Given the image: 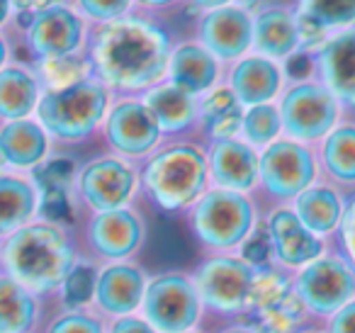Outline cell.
Segmentation results:
<instances>
[{
	"mask_svg": "<svg viewBox=\"0 0 355 333\" xmlns=\"http://www.w3.org/2000/svg\"><path fill=\"white\" fill-rule=\"evenodd\" d=\"M232 0H190V6L193 8H198V10H214V8H224V6H229Z\"/></svg>",
	"mask_w": 355,
	"mask_h": 333,
	"instance_id": "cell-44",
	"label": "cell"
},
{
	"mask_svg": "<svg viewBox=\"0 0 355 333\" xmlns=\"http://www.w3.org/2000/svg\"><path fill=\"white\" fill-rule=\"evenodd\" d=\"M8 8H10V0H0V22L6 20V15H8Z\"/></svg>",
	"mask_w": 355,
	"mask_h": 333,
	"instance_id": "cell-47",
	"label": "cell"
},
{
	"mask_svg": "<svg viewBox=\"0 0 355 333\" xmlns=\"http://www.w3.org/2000/svg\"><path fill=\"white\" fill-rule=\"evenodd\" d=\"M253 49L272 61H282L300 49L297 12L282 6L263 8L253 17Z\"/></svg>",
	"mask_w": 355,
	"mask_h": 333,
	"instance_id": "cell-23",
	"label": "cell"
},
{
	"mask_svg": "<svg viewBox=\"0 0 355 333\" xmlns=\"http://www.w3.org/2000/svg\"><path fill=\"white\" fill-rule=\"evenodd\" d=\"M200 44L219 61H236L253 46V15L241 6H224L200 17Z\"/></svg>",
	"mask_w": 355,
	"mask_h": 333,
	"instance_id": "cell-15",
	"label": "cell"
},
{
	"mask_svg": "<svg viewBox=\"0 0 355 333\" xmlns=\"http://www.w3.org/2000/svg\"><path fill=\"white\" fill-rule=\"evenodd\" d=\"M37 105V80L27 71L8 69L0 74V114L22 119Z\"/></svg>",
	"mask_w": 355,
	"mask_h": 333,
	"instance_id": "cell-30",
	"label": "cell"
},
{
	"mask_svg": "<svg viewBox=\"0 0 355 333\" xmlns=\"http://www.w3.org/2000/svg\"><path fill=\"white\" fill-rule=\"evenodd\" d=\"M227 85L243 108L272 103L285 88V74L277 61L266 59L261 54L241 56L229 69Z\"/></svg>",
	"mask_w": 355,
	"mask_h": 333,
	"instance_id": "cell-21",
	"label": "cell"
},
{
	"mask_svg": "<svg viewBox=\"0 0 355 333\" xmlns=\"http://www.w3.org/2000/svg\"><path fill=\"white\" fill-rule=\"evenodd\" d=\"M146 282V273L137 263H129V260L110 263L107 268L100 270L98 282H95L93 299L100 314H107L112 318L137 314L141 307Z\"/></svg>",
	"mask_w": 355,
	"mask_h": 333,
	"instance_id": "cell-20",
	"label": "cell"
},
{
	"mask_svg": "<svg viewBox=\"0 0 355 333\" xmlns=\"http://www.w3.org/2000/svg\"><path fill=\"white\" fill-rule=\"evenodd\" d=\"M161 127L139 98H124L105 114V139L127 161L146 158L161 146Z\"/></svg>",
	"mask_w": 355,
	"mask_h": 333,
	"instance_id": "cell-12",
	"label": "cell"
},
{
	"mask_svg": "<svg viewBox=\"0 0 355 333\" xmlns=\"http://www.w3.org/2000/svg\"><path fill=\"white\" fill-rule=\"evenodd\" d=\"M54 0H12V6H17L20 10H44V8H49Z\"/></svg>",
	"mask_w": 355,
	"mask_h": 333,
	"instance_id": "cell-43",
	"label": "cell"
},
{
	"mask_svg": "<svg viewBox=\"0 0 355 333\" xmlns=\"http://www.w3.org/2000/svg\"><path fill=\"white\" fill-rule=\"evenodd\" d=\"M292 210H295V214L300 216V221L311 234L326 239V236L336 234V229H338L345 202L336 185H331V182H314V185L302 190L292 200Z\"/></svg>",
	"mask_w": 355,
	"mask_h": 333,
	"instance_id": "cell-24",
	"label": "cell"
},
{
	"mask_svg": "<svg viewBox=\"0 0 355 333\" xmlns=\"http://www.w3.org/2000/svg\"><path fill=\"white\" fill-rule=\"evenodd\" d=\"M266 234L268 244H270L272 265L292 270V273L326 253V241L311 234L295 214V210L287 205L275 207L268 214Z\"/></svg>",
	"mask_w": 355,
	"mask_h": 333,
	"instance_id": "cell-14",
	"label": "cell"
},
{
	"mask_svg": "<svg viewBox=\"0 0 355 333\" xmlns=\"http://www.w3.org/2000/svg\"><path fill=\"white\" fill-rule=\"evenodd\" d=\"M300 15L314 20L326 32L355 25V0H300Z\"/></svg>",
	"mask_w": 355,
	"mask_h": 333,
	"instance_id": "cell-33",
	"label": "cell"
},
{
	"mask_svg": "<svg viewBox=\"0 0 355 333\" xmlns=\"http://www.w3.org/2000/svg\"><path fill=\"white\" fill-rule=\"evenodd\" d=\"M146 224L132 207L98 212L88 224V241L93 250L105 260H127L141 248Z\"/></svg>",
	"mask_w": 355,
	"mask_h": 333,
	"instance_id": "cell-17",
	"label": "cell"
},
{
	"mask_svg": "<svg viewBox=\"0 0 355 333\" xmlns=\"http://www.w3.org/2000/svg\"><path fill=\"white\" fill-rule=\"evenodd\" d=\"M134 3H139L144 8H166L171 3H175V0H134Z\"/></svg>",
	"mask_w": 355,
	"mask_h": 333,
	"instance_id": "cell-45",
	"label": "cell"
},
{
	"mask_svg": "<svg viewBox=\"0 0 355 333\" xmlns=\"http://www.w3.org/2000/svg\"><path fill=\"white\" fill-rule=\"evenodd\" d=\"M98 270L93 265H73L64 280V302L69 307H83L95 297Z\"/></svg>",
	"mask_w": 355,
	"mask_h": 333,
	"instance_id": "cell-35",
	"label": "cell"
},
{
	"mask_svg": "<svg viewBox=\"0 0 355 333\" xmlns=\"http://www.w3.org/2000/svg\"><path fill=\"white\" fill-rule=\"evenodd\" d=\"M319 83L338 100L340 110L355 112V27H345L326 37L316 49Z\"/></svg>",
	"mask_w": 355,
	"mask_h": 333,
	"instance_id": "cell-18",
	"label": "cell"
},
{
	"mask_svg": "<svg viewBox=\"0 0 355 333\" xmlns=\"http://www.w3.org/2000/svg\"><path fill=\"white\" fill-rule=\"evenodd\" d=\"M171 37L141 15L100 22L90 40V69L110 90L124 95L146 93L166 80Z\"/></svg>",
	"mask_w": 355,
	"mask_h": 333,
	"instance_id": "cell-1",
	"label": "cell"
},
{
	"mask_svg": "<svg viewBox=\"0 0 355 333\" xmlns=\"http://www.w3.org/2000/svg\"><path fill=\"white\" fill-rule=\"evenodd\" d=\"M3 61H6V46H3V42H0V66H3Z\"/></svg>",
	"mask_w": 355,
	"mask_h": 333,
	"instance_id": "cell-48",
	"label": "cell"
},
{
	"mask_svg": "<svg viewBox=\"0 0 355 333\" xmlns=\"http://www.w3.org/2000/svg\"><path fill=\"white\" fill-rule=\"evenodd\" d=\"M239 137L256 148H263V146H268V144L275 142V139H280L282 122H280V110H277V105L263 103V105L246 108Z\"/></svg>",
	"mask_w": 355,
	"mask_h": 333,
	"instance_id": "cell-32",
	"label": "cell"
},
{
	"mask_svg": "<svg viewBox=\"0 0 355 333\" xmlns=\"http://www.w3.org/2000/svg\"><path fill=\"white\" fill-rule=\"evenodd\" d=\"M243 108L236 95L229 90V85H214L198 100V124L212 139H229L239 137L241 132Z\"/></svg>",
	"mask_w": 355,
	"mask_h": 333,
	"instance_id": "cell-27",
	"label": "cell"
},
{
	"mask_svg": "<svg viewBox=\"0 0 355 333\" xmlns=\"http://www.w3.org/2000/svg\"><path fill=\"white\" fill-rule=\"evenodd\" d=\"M258 148L246 144L241 137L214 139L207 148L209 187L248 195L258 187Z\"/></svg>",
	"mask_w": 355,
	"mask_h": 333,
	"instance_id": "cell-16",
	"label": "cell"
},
{
	"mask_svg": "<svg viewBox=\"0 0 355 333\" xmlns=\"http://www.w3.org/2000/svg\"><path fill=\"white\" fill-rule=\"evenodd\" d=\"M107 110L110 88L90 76L66 88L49 90L37 105L42 127L64 142H80L90 137Z\"/></svg>",
	"mask_w": 355,
	"mask_h": 333,
	"instance_id": "cell-6",
	"label": "cell"
},
{
	"mask_svg": "<svg viewBox=\"0 0 355 333\" xmlns=\"http://www.w3.org/2000/svg\"><path fill=\"white\" fill-rule=\"evenodd\" d=\"M71 173H73L71 161H66V158H56V161L46 163V166L42 168L40 180H42V185H44V190H54V187L64 190V185L71 180Z\"/></svg>",
	"mask_w": 355,
	"mask_h": 333,
	"instance_id": "cell-39",
	"label": "cell"
},
{
	"mask_svg": "<svg viewBox=\"0 0 355 333\" xmlns=\"http://www.w3.org/2000/svg\"><path fill=\"white\" fill-rule=\"evenodd\" d=\"M292 282L311 318H329L355 299V268L338 253L319 255L292 273Z\"/></svg>",
	"mask_w": 355,
	"mask_h": 333,
	"instance_id": "cell-9",
	"label": "cell"
},
{
	"mask_svg": "<svg viewBox=\"0 0 355 333\" xmlns=\"http://www.w3.org/2000/svg\"><path fill=\"white\" fill-rule=\"evenodd\" d=\"M256 205L246 192L209 187L188 210V224L200 246L214 253L241 248L256 229Z\"/></svg>",
	"mask_w": 355,
	"mask_h": 333,
	"instance_id": "cell-5",
	"label": "cell"
},
{
	"mask_svg": "<svg viewBox=\"0 0 355 333\" xmlns=\"http://www.w3.org/2000/svg\"><path fill=\"white\" fill-rule=\"evenodd\" d=\"M37 205L35 187L20 178H0V234L22 226Z\"/></svg>",
	"mask_w": 355,
	"mask_h": 333,
	"instance_id": "cell-31",
	"label": "cell"
},
{
	"mask_svg": "<svg viewBox=\"0 0 355 333\" xmlns=\"http://www.w3.org/2000/svg\"><path fill=\"white\" fill-rule=\"evenodd\" d=\"M139 187V168L122 156L90 161L78 176V192L90 210L110 212L127 207Z\"/></svg>",
	"mask_w": 355,
	"mask_h": 333,
	"instance_id": "cell-13",
	"label": "cell"
},
{
	"mask_svg": "<svg viewBox=\"0 0 355 333\" xmlns=\"http://www.w3.org/2000/svg\"><path fill=\"white\" fill-rule=\"evenodd\" d=\"M6 265L12 280L27 289L49 292L64 284L76 265L69 236L54 224H35L15 231L6 246Z\"/></svg>",
	"mask_w": 355,
	"mask_h": 333,
	"instance_id": "cell-3",
	"label": "cell"
},
{
	"mask_svg": "<svg viewBox=\"0 0 355 333\" xmlns=\"http://www.w3.org/2000/svg\"><path fill=\"white\" fill-rule=\"evenodd\" d=\"M107 333H158L151 323L144 316H137V314H127V316H117L112 323H110Z\"/></svg>",
	"mask_w": 355,
	"mask_h": 333,
	"instance_id": "cell-42",
	"label": "cell"
},
{
	"mask_svg": "<svg viewBox=\"0 0 355 333\" xmlns=\"http://www.w3.org/2000/svg\"><path fill=\"white\" fill-rule=\"evenodd\" d=\"M144 105L151 110L153 119L158 122L163 134L188 132L193 124H198V100L195 95L185 93L171 80H161L158 85L144 93Z\"/></svg>",
	"mask_w": 355,
	"mask_h": 333,
	"instance_id": "cell-25",
	"label": "cell"
},
{
	"mask_svg": "<svg viewBox=\"0 0 355 333\" xmlns=\"http://www.w3.org/2000/svg\"><path fill=\"white\" fill-rule=\"evenodd\" d=\"M90 61L80 59L76 54L69 56H54V59H44V66H42V74H44V80L51 85V90L56 88H66V85H73L78 80L88 78L90 71Z\"/></svg>",
	"mask_w": 355,
	"mask_h": 333,
	"instance_id": "cell-34",
	"label": "cell"
},
{
	"mask_svg": "<svg viewBox=\"0 0 355 333\" xmlns=\"http://www.w3.org/2000/svg\"><path fill=\"white\" fill-rule=\"evenodd\" d=\"M139 185L163 212L190 210L209 190L207 151L198 144L178 142L146 156Z\"/></svg>",
	"mask_w": 355,
	"mask_h": 333,
	"instance_id": "cell-2",
	"label": "cell"
},
{
	"mask_svg": "<svg viewBox=\"0 0 355 333\" xmlns=\"http://www.w3.org/2000/svg\"><path fill=\"white\" fill-rule=\"evenodd\" d=\"M42 214L51 221H64L69 219V200H66L64 190L54 187V190L44 192V202H42Z\"/></svg>",
	"mask_w": 355,
	"mask_h": 333,
	"instance_id": "cell-40",
	"label": "cell"
},
{
	"mask_svg": "<svg viewBox=\"0 0 355 333\" xmlns=\"http://www.w3.org/2000/svg\"><path fill=\"white\" fill-rule=\"evenodd\" d=\"M183 333H202V331H195V328H193V331H183Z\"/></svg>",
	"mask_w": 355,
	"mask_h": 333,
	"instance_id": "cell-50",
	"label": "cell"
},
{
	"mask_svg": "<svg viewBox=\"0 0 355 333\" xmlns=\"http://www.w3.org/2000/svg\"><path fill=\"white\" fill-rule=\"evenodd\" d=\"M85 25L73 10L64 6H49L32 17L27 40L35 54L44 59L76 54L83 44Z\"/></svg>",
	"mask_w": 355,
	"mask_h": 333,
	"instance_id": "cell-19",
	"label": "cell"
},
{
	"mask_svg": "<svg viewBox=\"0 0 355 333\" xmlns=\"http://www.w3.org/2000/svg\"><path fill=\"white\" fill-rule=\"evenodd\" d=\"M306 314L292 282V270L277 265L256 268L253 287L236 323L251 333H300L306 328Z\"/></svg>",
	"mask_w": 355,
	"mask_h": 333,
	"instance_id": "cell-4",
	"label": "cell"
},
{
	"mask_svg": "<svg viewBox=\"0 0 355 333\" xmlns=\"http://www.w3.org/2000/svg\"><path fill=\"white\" fill-rule=\"evenodd\" d=\"M0 153L12 166H35L46 153V134L40 124L17 119L0 132Z\"/></svg>",
	"mask_w": 355,
	"mask_h": 333,
	"instance_id": "cell-28",
	"label": "cell"
},
{
	"mask_svg": "<svg viewBox=\"0 0 355 333\" xmlns=\"http://www.w3.org/2000/svg\"><path fill=\"white\" fill-rule=\"evenodd\" d=\"M35 299L17 280L0 278V333H25L35 321Z\"/></svg>",
	"mask_w": 355,
	"mask_h": 333,
	"instance_id": "cell-29",
	"label": "cell"
},
{
	"mask_svg": "<svg viewBox=\"0 0 355 333\" xmlns=\"http://www.w3.org/2000/svg\"><path fill=\"white\" fill-rule=\"evenodd\" d=\"M336 231H338V253L355 268V197L345 202L343 216Z\"/></svg>",
	"mask_w": 355,
	"mask_h": 333,
	"instance_id": "cell-38",
	"label": "cell"
},
{
	"mask_svg": "<svg viewBox=\"0 0 355 333\" xmlns=\"http://www.w3.org/2000/svg\"><path fill=\"white\" fill-rule=\"evenodd\" d=\"M49 333H105V326L98 316L85 311H71L51 323Z\"/></svg>",
	"mask_w": 355,
	"mask_h": 333,
	"instance_id": "cell-37",
	"label": "cell"
},
{
	"mask_svg": "<svg viewBox=\"0 0 355 333\" xmlns=\"http://www.w3.org/2000/svg\"><path fill=\"white\" fill-rule=\"evenodd\" d=\"M319 146V173L331 185H355V122L336 124Z\"/></svg>",
	"mask_w": 355,
	"mask_h": 333,
	"instance_id": "cell-26",
	"label": "cell"
},
{
	"mask_svg": "<svg viewBox=\"0 0 355 333\" xmlns=\"http://www.w3.org/2000/svg\"><path fill=\"white\" fill-rule=\"evenodd\" d=\"M282 134L302 144H319L340 119V105L319 80H297L280 93Z\"/></svg>",
	"mask_w": 355,
	"mask_h": 333,
	"instance_id": "cell-8",
	"label": "cell"
},
{
	"mask_svg": "<svg viewBox=\"0 0 355 333\" xmlns=\"http://www.w3.org/2000/svg\"><path fill=\"white\" fill-rule=\"evenodd\" d=\"M217 333H251V331H248V328H243V326H239V323H232V326L222 328V331H217Z\"/></svg>",
	"mask_w": 355,
	"mask_h": 333,
	"instance_id": "cell-46",
	"label": "cell"
},
{
	"mask_svg": "<svg viewBox=\"0 0 355 333\" xmlns=\"http://www.w3.org/2000/svg\"><path fill=\"white\" fill-rule=\"evenodd\" d=\"M139 311L158 333L193 331L202 321L198 289L183 273H163L148 280Z\"/></svg>",
	"mask_w": 355,
	"mask_h": 333,
	"instance_id": "cell-11",
	"label": "cell"
},
{
	"mask_svg": "<svg viewBox=\"0 0 355 333\" xmlns=\"http://www.w3.org/2000/svg\"><path fill=\"white\" fill-rule=\"evenodd\" d=\"M78 8L85 17L95 22H110L129 15L132 0H78Z\"/></svg>",
	"mask_w": 355,
	"mask_h": 333,
	"instance_id": "cell-36",
	"label": "cell"
},
{
	"mask_svg": "<svg viewBox=\"0 0 355 333\" xmlns=\"http://www.w3.org/2000/svg\"><path fill=\"white\" fill-rule=\"evenodd\" d=\"M253 278H256V268L241 255L217 253L205 258L190 275L202 304V321L222 318V321L236 323L253 287Z\"/></svg>",
	"mask_w": 355,
	"mask_h": 333,
	"instance_id": "cell-7",
	"label": "cell"
},
{
	"mask_svg": "<svg viewBox=\"0 0 355 333\" xmlns=\"http://www.w3.org/2000/svg\"><path fill=\"white\" fill-rule=\"evenodd\" d=\"M219 59H214L200 42H185L171 51L166 78L185 93L200 98L219 85Z\"/></svg>",
	"mask_w": 355,
	"mask_h": 333,
	"instance_id": "cell-22",
	"label": "cell"
},
{
	"mask_svg": "<svg viewBox=\"0 0 355 333\" xmlns=\"http://www.w3.org/2000/svg\"><path fill=\"white\" fill-rule=\"evenodd\" d=\"M300 333H324V331H321V328H302Z\"/></svg>",
	"mask_w": 355,
	"mask_h": 333,
	"instance_id": "cell-49",
	"label": "cell"
},
{
	"mask_svg": "<svg viewBox=\"0 0 355 333\" xmlns=\"http://www.w3.org/2000/svg\"><path fill=\"white\" fill-rule=\"evenodd\" d=\"M319 178V158L311 144L280 137L263 146L258 161V185L280 205L292 202Z\"/></svg>",
	"mask_w": 355,
	"mask_h": 333,
	"instance_id": "cell-10",
	"label": "cell"
},
{
	"mask_svg": "<svg viewBox=\"0 0 355 333\" xmlns=\"http://www.w3.org/2000/svg\"><path fill=\"white\" fill-rule=\"evenodd\" d=\"M324 333H355V299L326 318Z\"/></svg>",
	"mask_w": 355,
	"mask_h": 333,
	"instance_id": "cell-41",
	"label": "cell"
}]
</instances>
